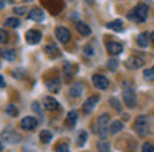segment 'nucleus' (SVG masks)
I'll use <instances>...</instances> for the list:
<instances>
[{"label": "nucleus", "instance_id": "1", "mask_svg": "<svg viewBox=\"0 0 154 152\" xmlns=\"http://www.w3.org/2000/svg\"><path fill=\"white\" fill-rule=\"evenodd\" d=\"M147 15H149V8H147V5L139 3V5H136V8L129 13V18L134 20V22H137V23H143V22H146Z\"/></svg>", "mask_w": 154, "mask_h": 152}, {"label": "nucleus", "instance_id": "2", "mask_svg": "<svg viewBox=\"0 0 154 152\" xmlns=\"http://www.w3.org/2000/svg\"><path fill=\"white\" fill-rule=\"evenodd\" d=\"M123 99L128 108H136V93H134L131 83L128 81L123 84Z\"/></svg>", "mask_w": 154, "mask_h": 152}, {"label": "nucleus", "instance_id": "3", "mask_svg": "<svg viewBox=\"0 0 154 152\" xmlns=\"http://www.w3.org/2000/svg\"><path fill=\"white\" fill-rule=\"evenodd\" d=\"M109 134V114H101L98 119V135L101 139H106Z\"/></svg>", "mask_w": 154, "mask_h": 152}, {"label": "nucleus", "instance_id": "4", "mask_svg": "<svg viewBox=\"0 0 154 152\" xmlns=\"http://www.w3.org/2000/svg\"><path fill=\"white\" fill-rule=\"evenodd\" d=\"M2 139H4L5 142H8V144H18V142L22 141V135L18 134L14 127H5L4 131H2Z\"/></svg>", "mask_w": 154, "mask_h": 152}, {"label": "nucleus", "instance_id": "5", "mask_svg": "<svg viewBox=\"0 0 154 152\" xmlns=\"http://www.w3.org/2000/svg\"><path fill=\"white\" fill-rule=\"evenodd\" d=\"M147 127H149V121H147L146 116H137L136 121H134V131L137 132V135H146Z\"/></svg>", "mask_w": 154, "mask_h": 152}, {"label": "nucleus", "instance_id": "6", "mask_svg": "<svg viewBox=\"0 0 154 152\" xmlns=\"http://www.w3.org/2000/svg\"><path fill=\"white\" fill-rule=\"evenodd\" d=\"M55 35H57V40H60L61 43H70V40H71V33L66 26H57Z\"/></svg>", "mask_w": 154, "mask_h": 152}, {"label": "nucleus", "instance_id": "7", "mask_svg": "<svg viewBox=\"0 0 154 152\" xmlns=\"http://www.w3.org/2000/svg\"><path fill=\"white\" fill-rule=\"evenodd\" d=\"M20 126H22V129H25V131H33V129L38 126V119L33 117V116H25V117L20 121Z\"/></svg>", "mask_w": 154, "mask_h": 152}, {"label": "nucleus", "instance_id": "8", "mask_svg": "<svg viewBox=\"0 0 154 152\" xmlns=\"http://www.w3.org/2000/svg\"><path fill=\"white\" fill-rule=\"evenodd\" d=\"M126 66L131 69H137V68H141V66H144V58L141 55H133V56L128 58Z\"/></svg>", "mask_w": 154, "mask_h": 152}, {"label": "nucleus", "instance_id": "9", "mask_svg": "<svg viewBox=\"0 0 154 152\" xmlns=\"http://www.w3.org/2000/svg\"><path fill=\"white\" fill-rule=\"evenodd\" d=\"M25 40H27V43H30V45H37L42 40V32L40 30H28V32L25 33Z\"/></svg>", "mask_w": 154, "mask_h": 152}, {"label": "nucleus", "instance_id": "10", "mask_svg": "<svg viewBox=\"0 0 154 152\" xmlns=\"http://www.w3.org/2000/svg\"><path fill=\"white\" fill-rule=\"evenodd\" d=\"M93 84L96 86L98 89H108L109 81H108V78L103 74H93Z\"/></svg>", "mask_w": 154, "mask_h": 152}, {"label": "nucleus", "instance_id": "11", "mask_svg": "<svg viewBox=\"0 0 154 152\" xmlns=\"http://www.w3.org/2000/svg\"><path fill=\"white\" fill-rule=\"evenodd\" d=\"M43 106H45L47 111H58V109H60V102L55 98H51V96H47V98L43 99Z\"/></svg>", "mask_w": 154, "mask_h": 152}, {"label": "nucleus", "instance_id": "12", "mask_svg": "<svg viewBox=\"0 0 154 152\" xmlns=\"http://www.w3.org/2000/svg\"><path fill=\"white\" fill-rule=\"evenodd\" d=\"M28 18L33 20V22H42V20L45 18V12L40 7H35V8H32L30 12H28Z\"/></svg>", "mask_w": 154, "mask_h": 152}, {"label": "nucleus", "instance_id": "13", "mask_svg": "<svg viewBox=\"0 0 154 152\" xmlns=\"http://www.w3.org/2000/svg\"><path fill=\"white\" fill-rule=\"evenodd\" d=\"M45 84H47L48 91L50 93H58L61 88V83L58 78H51V79H45Z\"/></svg>", "mask_w": 154, "mask_h": 152}, {"label": "nucleus", "instance_id": "14", "mask_svg": "<svg viewBox=\"0 0 154 152\" xmlns=\"http://www.w3.org/2000/svg\"><path fill=\"white\" fill-rule=\"evenodd\" d=\"M98 101H100V96H91V98H88L86 101H85V104H83L85 112H91V111H93L94 106L98 104Z\"/></svg>", "mask_w": 154, "mask_h": 152}, {"label": "nucleus", "instance_id": "15", "mask_svg": "<svg viewBox=\"0 0 154 152\" xmlns=\"http://www.w3.org/2000/svg\"><path fill=\"white\" fill-rule=\"evenodd\" d=\"M45 53H47L50 58H58V56H60V50H58V46L55 45L53 41L48 43V45L45 46Z\"/></svg>", "mask_w": 154, "mask_h": 152}, {"label": "nucleus", "instance_id": "16", "mask_svg": "<svg viewBox=\"0 0 154 152\" xmlns=\"http://www.w3.org/2000/svg\"><path fill=\"white\" fill-rule=\"evenodd\" d=\"M106 48L111 55H119V53L123 51V45H121V43H116V41H109L106 45Z\"/></svg>", "mask_w": 154, "mask_h": 152}, {"label": "nucleus", "instance_id": "17", "mask_svg": "<svg viewBox=\"0 0 154 152\" xmlns=\"http://www.w3.org/2000/svg\"><path fill=\"white\" fill-rule=\"evenodd\" d=\"M81 94H83V84H81V83H76V84H73L70 88V96L71 98H80Z\"/></svg>", "mask_w": 154, "mask_h": 152}, {"label": "nucleus", "instance_id": "18", "mask_svg": "<svg viewBox=\"0 0 154 152\" xmlns=\"http://www.w3.org/2000/svg\"><path fill=\"white\" fill-rule=\"evenodd\" d=\"M106 28L113 30V32H123L124 26H123V22H121V20H113V22L106 23Z\"/></svg>", "mask_w": 154, "mask_h": 152}, {"label": "nucleus", "instance_id": "19", "mask_svg": "<svg viewBox=\"0 0 154 152\" xmlns=\"http://www.w3.org/2000/svg\"><path fill=\"white\" fill-rule=\"evenodd\" d=\"M0 56L5 58L7 61H15V51L10 48H2L0 50Z\"/></svg>", "mask_w": 154, "mask_h": 152}, {"label": "nucleus", "instance_id": "20", "mask_svg": "<svg viewBox=\"0 0 154 152\" xmlns=\"http://www.w3.org/2000/svg\"><path fill=\"white\" fill-rule=\"evenodd\" d=\"M76 30H78V33L83 35V36H88L91 33V28L86 25V23H83V22H76Z\"/></svg>", "mask_w": 154, "mask_h": 152}, {"label": "nucleus", "instance_id": "21", "mask_svg": "<svg viewBox=\"0 0 154 152\" xmlns=\"http://www.w3.org/2000/svg\"><path fill=\"white\" fill-rule=\"evenodd\" d=\"M63 71H65V76H66V78H71V76L76 73V66H75L73 63H66L65 68H63Z\"/></svg>", "mask_w": 154, "mask_h": 152}, {"label": "nucleus", "instance_id": "22", "mask_svg": "<svg viewBox=\"0 0 154 152\" xmlns=\"http://www.w3.org/2000/svg\"><path fill=\"white\" fill-rule=\"evenodd\" d=\"M137 45H139L141 48H146V46L149 45V35H147V33H141V35L137 36Z\"/></svg>", "mask_w": 154, "mask_h": 152}, {"label": "nucleus", "instance_id": "23", "mask_svg": "<svg viewBox=\"0 0 154 152\" xmlns=\"http://www.w3.org/2000/svg\"><path fill=\"white\" fill-rule=\"evenodd\" d=\"M76 119H78V112L76 111H70V112H68V116H66V124L71 127V126H75Z\"/></svg>", "mask_w": 154, "mask_h": 152}, {"label": "nucleus", "instance_id": "24", "mask_svg": "<svg viewBox=\"0 0 154 152\" xmlns=\"http://www.w3.org/2000/svg\"><path fill=\"white\" fill-rule=\"evenodd\" d=\"M5 26H10V28H17V26H20V20H18L17 17H10V18L5 20Z\"/></svg>", "mask_w": 154, "mask_h": 152}, {"label": "nucleus", "instance_id": "25", "mask_svg": "<svg viewBox=\"0 0 154 152\" xmlns=\"http://www.w3.org/2000/svg\"><path fill=\"white\" fill-rule=\"evenodd\" d=\"M121 129H123V122L114 121V122H111V126H109V134H118Z\"/></svg>", "mask_w": 154, "mask_h": 152}, {"label": "nucleus", "instance_id": "26", "mask_svg": "<svg viewBox=\"0 0 154 152\" xmlns=\"http://www.w3.org/2000/svg\"><path fill=\"white\" fill-rule=\"evenodd\" d=\"M40 141L43 142V144H48V142L51 141V132L50 131H42L40 132Z\"/></svg>", "mask_w": 154, "mask_h": 152}, {"label": "nucleus", "instance_id": "27", "mask_svg": "<svg viewBox=\"0 0 154 152\" xmlns=\"http://www.w3.org/2000/svg\"><path fill=\"white\" fill-rule=\"evenodd\" d=\"M7 114L8 116H18V108L15 104H8L7 106Z\"/></svg>", "mask_w": 154, "mask_h": 152}, {"label": "nucleus", "instance_id": "28", "mask_svg": "<svg viewBox=\"0 0 154 152\" xmlns=\"http://www.w3.org/2000/svg\"><path fill=\"white\" fill-rule=\"evenodd\" d=\"M144 78L146 79H154V66H149V68L144 69Z\"/></svg>", "mask_w": 154, "mask_h": 152}, {"label": "nucleus", "instance_id": "29", "mask_svg": "<svg viewBox=\"0 0 154 152\" xmlns=\"http://www.w3.org/2000/svg\"><path fill=\"white\" fill-rule=\"evenodd\" d=\"M86 132L85 131H80V135H78V139H76V142H78V145H83L85 142H86Z\"/></svg>", "mask_w": 154, "mask_h": 152}, {"label": "nucleus", "instance_id": "30", "mask_svg": "<svg viewBox=\"0 0 154 152\" xmlns=\"http://www.w3.org/2000/svg\"><path fill=\"white\" fill-rule=\"evenodd\" d=\"M118 65H119V61H118L116 58H111L109 61H108V68H109L111 71H114V69L118 68Z\"/></svg>", "mask_w": 154, "mask_h": 152}, {"label": "nucleus", "instance_id": "31", "mask_svg": "<svg viewBox=\"0 0 154 152\" xmlns=\"http://www.w3.org/2000/svg\"><path fill=\"white\" fill-rule=\"evenodd\" d=\"M98 150L100 152H109V144H108V142H100V144H98Z\"/></svg>", "mask_w": 154, "mask_h": 152}, {"label": "nucleus", "instance_id": "32", "mask_svg": "<svg viewBox=\"0 0 154 152\" xmlns=\"http://www.w3.org/2000/svg\"><path fill=\"white\" fill-rule=\"evenodd\" d=\"M143 152H154V144L152 142H146V144H143Z\"/></svg>", "mask_w": 154, "mask_h": 152}, {"label": "nucleus", "instance_id": "33", "mask_svg": "<svg viewBox=\"0 0 154 152\" xmlns=\"http://www.w3.org/2000/svg\"><path fill=\"white\" fill-rule=\"evenodd\" d=\"M109 104L113 106L116 111H121V104H119V101H118L116 98H111V99H109Z\"/></svg>", "mask_w": 154, "mask_h": 152}, {"label": "nucleus", "instance_id": "34", "mask_svg": "<svg viewBox=\"0 0 154 152\" xmlns=\"http://www.w3.org/2000/svg\"><path fill=\"white\" fill-rule=\"evenodd\" d=\"M8 41V33L5 30H0V43H7Z\"/></svg>", "mask_w": 154, "mask_h": 152}, {"label": "nucleus", "instance_id": "35", "mask_svg": "<svg viewBox=\"0 0 154 152\" xmlns=\"http://www.w3.org/2000/svg\"><path fill=\"white\" fill-rule=\"evenodd\" d=\"M14 13H17V15H25V13H27V7H15Z\"/></svg>", "mask_w": 154, "mask_h": 152}, {"label": "nucleus", "instance_id": "36", "mask_svg": "<svg viewBox=\"0 0 154 152\" xmlns=\"http://www.w3.org/2000/svg\"><path fill=\"white\" fill-rule=\"evenodd\" d=\"M65 150H68V142L65 144V142H60V144L57 145V152H65Z\"/></svg>", "mask_w": 154, "mask_h": 152}, {"label": "nucleus", "instance_id": "37", "mask_svg": "<svg viewBox=\"0 0 154 152\" xmlns=\"http://www.w3.org/2000/svg\"><path fill=\"white\" fill-rule=\"evenodd\" d=\"M32 109H33V111L37 112V114H40V116H42V106H40V102L35 101L33 104H32Z\"/></svg>", "mask_w": 154, "mask_h": 152}, {"label": "nucleus", "instance_id": "38", "mask_svg": "<svg viewBox=\"0 0 154 152\" xmlns=\"http://www.w3.org/2000/svg\"><path fill=\"white\" fill-rule=\"evenodd\" d=\"M85 53H86L88 56H93V55H94V50H93V46H91V45L85 46Z\"/></svg>", "mask_w": 154, "mask_h": 152}, {"label": "nucleus", "instance_id": "39", "mask_svg": "<svg viewBox=\"0 0 154 152\" xmlns=\"http://www.w3.org/2000/svg\"><path fill=\"white\" fill-rule=\"evenodd\" d=\"M12 74H14V76H17V78H23V74H22V71H14V73H12Z\"/></svg>", "mask_w": 154, "mask_h": 152}, {"label": "nucleus", "instance_id": "40", "mask_svg": "<svg viewBox=\"0 0 154 152\" xmlns=\"http://www.w3.org/2000/svg\"><path fill=\"white\" fill-rule=\"evenodd\" d=\"M0 88H5V79L2 74H0Z\"/></svg>", "mask_w": 154, "mask_h": 152}, {"label": "nucleus", "instance_id": "41", "mask_svg": "<svg viewBox=\"0 0 154 152\" xmlns=\"http://www.w3.org/2000/svg\"><path fill=\"white\" fill-rule=\"evenodd\" d=\"M5 2H7V0H0V8H4L5 7Z\"/></svg>", "mask_w": 154, "mask_h": 152}, {"label": "nucleus", "instance_id": "42", "mask_svg": "<svg viewBox=\"0 0 154 152\" xmlns=\"http://www.w3.org/2000/svg\"><path fill=\"white\" fill-rule=\"evenodd\" d=\"M4 150V144H2V141H0V152Z\"/></svg>", "mask_w": 154, "mask_h": 152}, {"label": "nucleus", "instance_id": "43", "mask_svg": "<svg viewBox=\"0 0 154 152\" xmlns=\"http://www.w3.org/2000/svg\"><path fill=\"white\" fill-rule=\"evenodd\" d=\"M151 40H152V41H154V32L151 33Z\"/></svg>", "mask_w": 154, "mask_h": 152}, {"label": "nucleus", "instance_id": "44", "mask_svg": "<svg viewBox=\"0 0 154 152\" xmlns=\"http://www.w3.org/2000/svg\"><path fill=\"white\" fill-rule=\"evenodd\" d=\"M85 2H88V3H93V0H85Z\"/></svg>", "mask_w": 154, "mask_h": 152}, {"label": "nucleus", "instance_id": "45", "mask_svg": "<svg viewBox=\"0 0 154 152\" xmlns=\"http://www.w3.org/2000/svg\"><path fill=\"white\" fill-rule=\"evenodd\" d=\"M65 152H70V150H65Z\"/></svg>", "mask_w": 154, "mask_h": 152}]
</instances>
